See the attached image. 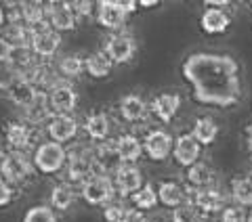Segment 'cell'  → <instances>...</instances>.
<instances>
[{
  "instance_id": "7c38bea8",
  "label": "cell",
  "mask_w": 252,
  "mask_h": 222,
  "mask_svg": "<svg viewBox=\"0 0 252 222\" xmlns=\"http://www.w3.org/2000/svg\"><path fill=\"white\" fill-rule=\"evenodd\" d=\"M118 115L130 126H141L149 117V103L141 94L128 92L118 99Z\"/></svg>"
},
{
  "instance_id": "d590c367",
  "label": "cell",
  "mask_w": 252,
  "mask_h": 222,
  "mask_svg": "<svg viewBox=\"0 0 252 222\" xmlns=\"http://www.w3.org/2000/svg\"><path fill=\"white\" fill-rule=\"evenodd\" d=\"M21 222H59V214L55 212L51 205L38 203V205H32V208L23 214Z\"/></svg>"
},
{
  "instance_id": "277c9868",
  "label": "cell",
  "mask_w": 252,
  "mask_h": 222,
  "mask_svg": "<svg viewBox=\"0 0 252 222\" xmlns=\"http://www.w3.org/2000/svg\"><path fill=\"white\" fill-rule=\"evenodd\" d=\"M94 162H93V145L78 142L67 149V164H65V178L69 185H82L91 176H94Z\"/></svg>"
},
{
  "instance_id": "4dcf8cb0",
  "label": "cell",
  "mask_w": 252,
  "mask_h": 222,
  "mask_svg": "<svg viewBox=\"0 0 252 222\" xmlns=\"http://www.w3.org/2000/svg\"><path fill=\"white\" fill-rule=\"evenodd\" d=\"M191 137L200 142L202 147H208L219 137V124L210 115H200L191 126Z\"/></svg>"
},
{
  "instance_id": "60d3db41",
  "label": "cell",
  "mask_w": 252,
  "mask_h": 222,
  "mask_svg": "<svg viewBox=\"0 0 252 222\" xmlns=\"http://www.w3.org/2000/svg\"><path fill=\"white\" fill-rule=\"evenodd\" d=\"M72 11L76 13L78 21L80 19H93L94 17V9H97V2H91V0H76V2H69Z\"/></svg>"
},
{
  "instance_id": "bcb514c9",
  "label": "cell",
  "mask_w": 252,
  "mask_h": 222,
  "mask_svg": "<svg viewBox=\"0 0 252 222\" xmlns=\"http://www.w3.org/2000/svg\"><path fill=\"white\" fill-rule=\"evenodd\" d=\"M122 6L126 9V13H128V15L137 13V9H139V4L135 2V0H122Z\"/></svg>"
},
{
  "instance_id": "4fadbf2b",
  "label": "cell",
  "mask_w": 252,
  "mask_h": 222,
  "mask_svg": "<svg viewBox=\"0 0 252 222\" xmlns=\"http://www.w3.org/2000/svg\"><path fill=\"white\" fill-rule=\"evenodd\" d=\"M23 78H26L38 92H49L59 82H63L57 67H55V63H51V61H36L34 65L23 74Z\"/></svg>"
},
{
  "instance_id": "9a60e30c",
  "label": "cell",
  "mask_w": 252,
  "mask_h": 222,
  "mask_svg": "<svg viewBox=\"0 0 252 222\" xmlns=\"http://www.w3.org/2000/svg\"><path fill=\"white\" fill-rule=\"evenodd\" d=\"M44 130L49 140L65 145V142L76 140L78 132L82 130V124L78 122L76 115H53L51 122L44 126Z\"/></svg>"
},
{
  "instance_id": "d6a6232c",
  "label": "cell",
  "mask_w": 252,
  "mask_h": 222,
  "mask_svg": "<svg viewBox=\"0 0 252 222\" xmlns=\"http://www.w3.org/2000/svg\"><path fill=\"white\" fill-rule=\"evenodd\" d=\"M229 193L235 205L252 208V176H233L229 182Z\"/></svg>"
},
{
  "instance_id": "ac0fdd59",
  "label": "cell",
  "mask_w": 252,
  "mask_h": 222,
  "mask_svg": "<svg viewBox=\"0 0 252 222\" xmlns=\"http://www.w3.org/2000/svg\"><path fill=\"white\" fill-rule=\"evenodd\" d=\"M202 157V145L191 137V132H183L175 139V147H172V160L181 168H191L198 164Z\"/></svg>"
},
{
  "instance_id": "7a4b0ae2",
  "label": "cell",
  "mask_w": 252,
  "mask_h": 222,
  "mask_svg": "<svg viewBox=\"0 0 252 222\" xmlns=\"http://www.w3.org/2000/svg\"><path fill=\"white\" fill-rule=\"evenodd\" d=\"M32 164H34V170L42 176H57L59 172L65 170L67 149L59 142L40 140L32 153Z\"/></svg>"
},
{
  "instance_id": "c3c4849f",
  "label": "cell",
  "mask_w": 252,
  "mask_h": 222,
  "mask_svg": "<svg viewBox=\"0 0 252 222\" xmlns=\"http://www.w3.org/2000/svg\"><path fill=\"white\" fill-rule=\"evenodd\" d=\"M139 9H154V6H158L160 2H158V0H139Z\"/></svg>"
},
{
  "instance_id": "ab89813d",
  "label": "cell",
  "mask_w": 252,
  "mask_h": 222,
  "mask_svg": "<svg viewBox=\"0 0 252 222\" xmlns=\"http://www.w3.org/2000/svg\"><path fill=\"white\" fill-rule=\"evenodd\" d=\"M126 205L122 201H112V203H107L105 208H103V220L105 222H122L124 220V214H126Z\"/></svg>"
},
{
  "instance_id": "cb8c5ba5",
  "label": "cell",
  "mask_w": 252,
  "mask_h": 222,
  "mask_svg": "<svg viewBox=\"0 0 252 222\" xmlns=\"http://www.w3.org/2000/svg\"><path fill=\"white\" fill-rule=\"evenodd\" d=\"M231 26V15L223 11V9H215V6H206L200 17V28L204 34L217 36V34H225Z\"/></svg>"
},
{
  "instance_id": "ba28073f",
  "label": "cell",
  "mask_w": 252,
  "mask_h": 222,
  "mask_svg": "<svg viewBox=\"0 0 252 222\" xmlns=\"http://www.w3.org/2000/svg\"><path fill=\"white\" fill-rule=\"evenodd\" d=\"M103 53L112 59L114 65H126L137 55V40L128 31H114L112 36L105 38Z\"/></svg>"
},
{
  "instance_id": "f35d334b",
  "label": "cell",
  "mask_w": 252,
  "mask_h": 222,
  "mask_svg": "<svg viewBox=\"0 0 252 222\" xmlns=\"http://www.w3.org/2000/svg\"><path fill=\"white\" fill-rule=\"evenodd\" d=\"M220 222H248V212L246 208H240V205H225V210L220 212Z\"/></svg>"
},
{
  "instance_id": "d4e9b609",
  "label": "cell",
  "mask_w": 252,
  "mask_h": 222,
  "mask_svg": "<svg viewBox=\"0 0 252 222\" xmlns=\"http://www.w3.org/2000/svg\"><path fill=\"white\" fill-rule=\"evenodd\" d=\"M116 149L122 164H135L143 157V140L132 132H124L116 139Z\"/></svg>"
},
{
  "instance_id": "d6986e66",
  "label": "cell",
  "mask_w": 252,
  "mask_h": 222,
  "mask_svg": "<svg viewBox=\"0 0 252 222\" xmlns=\"http://www.w3.org/2000/svg\"><path fill=\"white\" fill-rule=\"evenodd\" d=\"M93 162L97 174H105V176H114V172L122 166V160L116 149V139L105 140L99 145H93Z\"/></svg>"
},
{
  "instance_id": "83f0119b",
  "label": "cell",
  "mask_w": 252,
  "mask_h": 222,
  "mask_svg": "<svg viewBox=\"0 0 252 222\" xmlns=\"http://www.w3.org/2000/svg\"><path fill=\"white\" fill-rule=\"evenodd\" d=\"M114 67L116 65L112 63V59L103 53V49L89 53L84 57V74L89 78H93V80H105V78L114 71Z\"/></svg>"
},
{
  "instance_id": "6da1fadb",
  "label": "cell",
  "mask_w": 252,
  "mask_h": 222,
  "mask_svg": "<svg viewBox=\"0 0 252 222\" xmlns=\"http://www.w3.org/2000/svg\"><path fill=\"white\" fill-rule=\"evenodd\" d=\"M181 76L191 88V99L204 107L229 109L244 97L242 67L227 53L198 51L187 55Z\"/></svg>"
},
{
  "instance_id": "484cf974",
  "label": "cell",
  "mask_w": 252,
  "mask_h": 222,
  "mask_svg": "<svg viewBox=\"0 0 252 222\" xmlns=\"http://www.w3.org/2000/svg\"><path fill=\"white\" fill-rule=\"evenodd\" d=\"M187 191H200V189L215 187V170L206 162H198L185 172Z\"/></svg>"
},
{
  "instance_id": "5b68a950",
  "label": "cell",
  "mask_w": 252,
  "mask_h": 222,
  "mask_svg": "<svg viewBox=\"0 0 252 222\" xmlns=\"http://www.w3.org/2000/svg\"><path fill=\"white\" fill-rule=\"evenodd\" d=\"M116 187L112 176H105V174H94L86 182L80 185V197L86 205H93V208H105L107 203H112L116 199Z\"/></svg>"
},
{
  "instance_id": "52a82bcc",
  "label": "cell",
  "mask_w": 252,
  "mask_h": 222,
  "mask_svg": "<svg viewBox=\"0 0 252 222\" xmlns=\"http://www.w3.org/2000/svg\"><path fill=\"white\" fill-rule=\"evenodd\" d=\"M143 140V155L147 160H152L156 164L166 162L172 155V147H175V137L164 130V128H152L145 132Z\"/></svg>"
},
{
  "instance_id": "ffe728a7",
  "label": "cell",
  "mask_w": 252,
  "mask_h": 222,
  "mask_svg": "<svg viewBox=\"0 0 252 222\" xmlns=\"http://www.w3.org/2000/svg\"><path fill=\"white\" fill-rule=\"evenodd\" d=\"M179 109H181V94L177 92H160L149 103V113L162 124H170L177 117Z\"/></svg>"
},
{
  "instance_id": "836d02e7",
  "label": "cell",
  "mask_w": 252,
  "mask_h": 222,
  "mask_svg": "<svg viewBox=\"0 0 252 222\" xmlns=\"http://www.w3.org/2000/svg\"><path fill=\"white\" fill-rule=\"evenodd\" d=\"M130 201H132V208H137L141 212L154 210L158 205V189L152 182H145L135 195H130Z\"/></svg>"
},
{
  "instance_id": "f1b7e54d",
  "label": "cell",
  "mask_w": 252,
  "mask_h": 222,
  "mask_svg": "<svg viewBox=\"0 0 252 222\" xmlns=\"http://www.w3.org/2000/svg\"><path fill=\"white\" fill-rule=\"evenodd\" d=\"M21 17L30 31L51 28L49 26V2H21Z\"/></svg>"
},
{
  "instance_id": "681fc988",
  "label": "cell",
  "mask_w": 252,
  "mask_h": 222,
  "mask_svg": "<svg viewBox=\"0 0 252 222\" xmlns=\"http://www.w3.org/2000/svg\"><path fill=\"white\" fill-rule=\"evenodd\" d=\"M6 28V13H4V6H0V31Z\"/></svg>"
},
{
  "instance_id": "8fae6325",
  "label": "cell",
  "mask_w": 252,
  "mask_h": 222,
  "mask_svg": "<svg viewBox=\"0 0 252 222\" xmlns=\"http://www.w3.org/2000/svg\"><path fill=\"white\" fill-rule=\"evenodd\" d=\"M189 203L202 216H215V214H220L225 210L227 197L220 189L208 187V189H200V191H189Z\"/></svg>"
},
{
  "instance_id": "2e32d148",
  "label": "cell",
  "mask_w": 252,
  "mask_h": 222,
  "mask_svg": "<svg viewBox=\"0 0 252 222\" xmlns=\"http://www.w3.org/2000/svg\"><path fill=\"white\" fill-rule=\"evenodd\" d=\"M49 94V103L55 115H74V111L80 103V94L69 82H59Z\"/></svg>"
},
{
  "instance_id": "9c48e42d",
  "label": "cell",
  "mask_w": 252,
  "mask_h": 222,
  "mask_svg": "<svg viewBox=\"0 0 252 222\" xmlns=\"http://www.w3.org/2000/svg\"><path fill=\"white\" fill-rule=\"evenodd\" d=\"M130 15L122 6V0H99L94 9V21L109 31H122Z\"/></svg>"
},
{
  "instance_id": "4316f807",
  "label": "cell",
  "mask_w": 252,
  "mask_h": 222,
  "mask_svg": "<svg viewBox=\"0 0 252 222\" xmlns=\"http://www.w3.org/2000/svg\"><path fill=\"white\" fill-rule=\"evenodd\" d=\"M76 189L69 185L67 180H61V182H55L51 187V193H49V205L55 212H69L76 203Z\"/></svg>"
},
{
  "instance_id": "8d00e7d4",
  "label": "cell",
  "mask_w": 252,
  "mask_h": 222,
  "mask_svg": "<svg viewBox=\"0 0 252 222\" xmlns=\"http://www.w3.org/2000/svg\"><path fill=\"white\" fill-rule=\"evenodd\" d=\"M170 222H202V214L187 201L177 210H170Z\"/></svg>"
},
{
  "instance_id": "f6af8a7d",
  "label": "cell",
  "mask_w": 252,
  "mask_h": 222,
  "mask_svg": "<svg viewBox=\"0 0 252 222\" xmlns=\"http://www.w3.org/2000/svg\"><path fill=\"white\" fill-rule=\"evenodd\" d=\"M204 6H215V9H229L231 6V2L229 0H206V2H204Z\"/></svg>"
},
{
  "instance_id": "816d5d0a",
  "label": "cell",
  "mask_w": 252,
  "mask_h": 222,
  "mask_svg": "<svg viewBox=\"0 0 252 222\" xmlns=\"http://www.w3.org/2000/svg\"><path fill=\"white\" fill-rule=\"evenodd\" d=\"M152 222H160V220H152Z\"/></svg>"
},
{
  "instance_id": "3957f363",
  "label": "cell",
  "mask_w": 252,
  "mask_h": 222,
  "mask_svg": "<svg viewBox=\"0 0 252 222\" xmlns=\"http://www.w3.org/2000/svg\"><path fill=\"white\" fill-rule=\"evenodd\" d=\"M34 164L28 153H17V151H0V178L6 180L11 187L26 185L34 178Z\"/></svg>"
},
{
  "instance_id": "7dc6e473",
  "label": "cell",
  "mask_w": 252,
  "mask_h": 222,
  "mask_svg": "<svg viewBox=\"0 0 252 222\" xmlns=\"http://www.w3.org/2000/svg\"><path fill=\"white\" fill-rule=\"evenodd\" d=\"M244 140H246V149L252 153V124L246 126V130H244Z\"/></svg>"
},
{
  "instance_id": "f546056e",
  "label": "cell",
  "mask_w": 252,
  "mask_h": 222,
  "mask_svg": "<svg viewBox=\"0 0 252 222\" xmlns=\"http://www.w3.org/2000/svg\"><path fill=\"white\" fill-rule=\"evenodd\" d=\"M55 67H57L59 76L63 82H69V80H78L82 74H84V57L78 53H69V55H63L55 61Z\"/></svg>"
},
{
  "instance_id": "603a6c76",
  "label": "cell",
  "mask_w": 252,
  "mask_h": 222,
  "mask_svg": "<svg viewBox=\"0 0 252 222\" xmlns=\"http://www.w3.org/2000/svg\"><path fill=\"white\" fill-rule=\"evenodd\" d=\"M158 189V203L168 210H177L179 205L189 201V191L177 180H162Z\"/></svg>"
},
{
  "instance_id": "1f68e13d",
  "label": "cell",
  "mask_w": 252,
  "mask_h": 222,
  "mask_svg": "<svg viewBox=\"0 0 252 222\" xmlns=\"http://www.w3.org/2000/svg\"><path fill=\"white\" fill-rule=\"evenodd\" d=\"M36 94H38V90H36L34 86H32V84L26 80V78L21 76L19 80L15 82V84L11 86V88H9V92H6V97H9V101L13 103L15 107H19V109L23 111V109H26V107L30 105L32 101L36 99Z\"/></svg>"
},
{
  "instance_id": "f907efd6",
  "label": "cell",
  "mask_w": 252,
  "mask_h": 222,
  "mask_svg": "<svg viewBox=\"0 0 252 222\" xmlns=\"http://www.w3.org/2000/svg\"><path fill=\"white\" fill-rule=\"evenodd\" d=\"M248 222H252V210L248 212Z\"/></svg>"
},
{
  "instance_id": "5bb4252c",
  "label": "cell",
  "mask_w": 252,
  "mask_h": 222,
  "mask_svg": "<svg viewBox=\"0 0 252 222\" xmlns=\"http://www.w3.org/2000/svg\"><path fill=\"white\" fill-rule=\"evenodd\" d=\"M114 187H116V193L120 197H130L135 195L141 187L145 185V176H143V170L135 164H122L120 168L114 172Z\"/></svg>"
},
{
  "instance_id": "7402d4cb",
  "label": "cell",
  "mask_w": 252,
  "mask_h": 222,
  "mask_svg": "<svg viewBox=\"0 0 252 222\" xmlns=\"http://www.w3.org/2000/svg\"><path fill=\"white\" fill-rule=\"evenodd\" d=\"M78 17L72 11L69 2H49V26L57 34H65V31H74L78 28Z\"/></svg>"
},
{
  "instance_id": "e0dca14e",
  "label": "cell",
  "mask_w": 252,
  "mask_h": 222,
  "mask_svg": "<svg viewBox=\"0 0 252 222\" xmlns=\"http://www.w3.org/2000/svg\"><path fill=\"white\" fill-rule=\"evenodd\" d=\"M112 128H114L112 115H109L107 111H101V109L91 111L82 122V132L86 134V139H89L91 142H94V145L109 140Z\"/></svg>"
},
{
  "instance_id": "e575fe53",
  "label": "cell",
  "mask_w": 252,
  "mask_h": 222,
  "mask_svg": "<svg viewBox=\"0 0 252 222\" xmlns=\"http://www.w3.org/2000/svg\"><path fill=\"white\" fill-rule=\"evenodd\" d=\"M38 59L34 57V53H32L30 46H13V51H11V57H9V65L15 67L19 71V74L23 76L26 71L34 65Z\"/></svg>"
},
{
  "instance_id": "8992f818",
  "label": "cell",
  "mask_w": 252,
  "mask_h": 222,
  "mask_svg": "<svg viewBox=\"0 0 252 222\" xmlns=\"http://www.w3.org/2000/svg\"><path fill=\"white\" fill-rule=\"evenodd\" d=\"M36 137H38V130L32 128L23 120H9L2 124V139H4L6 151L30 153V149L38 145Z\"/></svg>"
},
{
  "instance_id": "30bf717a",
  "label": "cell",
  "mask_w": 252,
  "mask_h": 222,
  "mask_svg": "<svg viewBox=\"0 0 252 222\" xmlns=\"http://www.w3.org/2000/svg\"><path fill=\"white\" fill-rule=\"evenodd\" d=\"M61 42H63L61 34H57V31L51 28H40V29L32 31L30 49L38 61H51L53 57H57Z\"/></svg>"
},
{
  "instance_id": "ee69618b",
  "label": "cell",
  "mask_w": 252,
  "mask_h": 222,
  "mask_svg": "<svg viewBox=\"0 0 252 222\" xmlns=\"http://www.w3.org/2000/svg\"><path fill=\"white\" fill-rule=\"evenodd\" d=\"M11 51H13V44L6 40V38L0 34V63H9L11 57Z\"/></svg>"
},
{
  "instance_id": "7bdbcfd3",
  "label": "cell",
  "mask_w": 252,
  "mask_h": 222,
  "mask_svg": "<svg viewBox=\"0 0 252 222\" xmlns=\"http://www.w3.org/2000/svg\"><path fill=\"white\" fill-rule=\"evenodd\" d=\"M122 222H147V216H145V212H141L137 208H128Z\"/></svg>"
},
{
  "instance_id": "b9f144b4",
  "label": "cell",
  "mask_w": 252,
  "mask_h": 222,
  "mask_svg": "<svg viewBox=\"0 0 252 222\" xmlns=\"http://www.w3.org/2000/svg\"><path fill=\"white\" fill-rule=\"evenodd\" d=\"M15 199V187H11L6 180L0 178V210L11 205Z\"/></svg>"
},
{
  "instance_id": "44dd1931",
  "label": "cell",
  "mask_w": 252,
  "mask_h": 222,
  "mask_svg": "<svg viewBox=\"0 0 252 222\" xmlns=\"http://www.w3.org/2000/svg\"><path fill=\"white\" fill-rule=\"evenodd\" d=\"M53 109H51V103H49V94L46 92H38L36 99L30 103V105L23 109V122L30 124L32 128H42L51 122L53 117Z\"/></svg>"
},
{
  "instance_id": "74e56055",
  "label": "cell",
  "mask_w": 252,
  "mask_h": 222,
  "mask_svg": "<svg viewBox=\"0 0 252 222\" xmlns=\"http://www.w3.org/2000/svg\"><path fill=\"white\" fill-rule=\"evenodd\" d=\"M21 78V74L15 67H11L9 63H0V92H9L11 86Z\"/></svg>"
}]
</instances>
